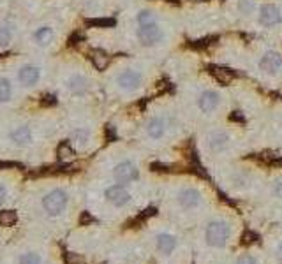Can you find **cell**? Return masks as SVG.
I'll return each mask as SVG.
<instances>
[{
	"instance_id": "6da1fadb",
	"label": "cell",
	"mask_w": 282,
	"mask_h": 264,
	"mask_svg": "<svg viewBox=\"0 0 282 264\" xmlns=\"http://www.w3.org/2000/svg\"><path fill=\"white\" fill-rule=\"evenodd\" d=\"M155 208L166 220L192 231L221 203L208 181L189 175H169L155 183Z\"/></svg>"
},
{
	"instance_id": "7a4b0ae2",
	"label": "cell",
	"mask_w": 282,
	"mask_h": 264,
	"mask_svg": "<svg viewBox=\"0 0 282 264\" xmlns=\"http://www.w3.org/2000/svg\"><path fill=\"white\" fill-rule=\"evenodd\" d=\"M247 222L243 213L226 203H219L190 231L194 264H222L242 247Z\"/></svg>"
},
{
	"instance_id": "3957f363",
	"label": "cell",
	"mask_w": 282,
	"mask_h": 264,
	"mask_svg": "<svg viewBox=\"0 0 282 264\" xmlns=\"http://www.w3.org/2000/svg\"><path fill=\"white\" fill-rule=\"evenodd\" d=\"M141 243L152 264H194L190 231L161 217H148L138 227Z\"/></svg>"
},
{
	"instance_id": "277c9868",
	"label": "cell",
	"mask_w": 282,
	"mask_h": 264,
	"mask_svg": "<svg viewBox=\"0 0 282 264\" xmlns=\"http://www.w3.org/2000/svg\"><path fill=\"white\" fill-rule=\"evenodd\" d=\"M215 183L230 199L250 203L261 194L268 171L250 160H231L210 169Z\"/></svg>"
},
{
	"instance_id": "5b68a950",
	"label": "cell",
	"mask_w": 282,
	"mask_h": 264,
	"mask_svg": "<svg viewBox=\"0 0 282 264\" xmlns=\"http://www.w3.org/2000/svg\"><path fill=\"white\" fill-rule=\"evenodd\" d=\"M247 225L256 232L282 225V168L268 171V178L261 194L242 208Z\"/></svg>"
},
{
	"instance_id": "8992f818",
	"label": "cell",
	"mask_w": 282,
	"mask_h": 264,
	"mask_svg": "<svg viewBox=\"0 0 282 264\" xmlns=\"http://www.w3.org/2000/svg\"><path fill=\"white\" fill-rule=\"evenodd\" d=\"M245 137L236 127L230 125H214L208 127L197 137L199 159L208 169L215 166L236 160L245 150Z\"/></svg>"
},
{
	"instance_id": "52a82bcc",
	"label": "cell",
	"mask_w": 282,
	"mask_h": 264,
	"mask_svg": "<svg viewBox=\"0 0 282 264\" xmlns=\"http://www.w3.org/2000/svg\"><path fill=\"white\" fill-rule=\"evenodd\" d=\"M109 175H111V181H115V183L140 185L141 178H143V169L134 159L125 157V159H120L113 164Z\"/></svg>"
},
{
	"instance_id": "ba28073f",
	"label": "cell",
	"mask_w": 282,
	"mask_h": 264,
	"mask_svg": "<svg viewBox=\"0 0 282 264\" xmlns=\"http://www.w3.org/2000/svg\"><path fill=\"white\" fill-rule=\"evenodd\" d=\"M261 236V247L265 250L266 263L268 264H282V225L266 229Z\"/></svg>"
},
{
	"instance_id": "9c48e42d",
	"label": "cell",
	"mask_w": 282,
	"mask_h": 264,
	"mask_svg": "<svg viewBox=\"0 0 282 264\" xmlns=\"http://www.w3.org/2000/svg\"><path fill=\"white\" fill-rule=\"evenodd\" d=\"M194 106H196V111L201 116L212 118V116L221 113L222 106H224V99H222L221 93L215 92L214 88H205L196 95Z\"/></svg>"
},
{
	"instance_id": "30bf717a",
	"label": "cell",
	"mask_w": 282,
	"mask_h": 264,
	"mask_svg": "<svg viewBox=\"0 0 282 264\" xmlns=\"http://www.w3.org/2000/svg\"><path fill=\"white\" fill-rule=\"evenodd\" d=\"M222 264H268L261 243L242 245L236 252L231 254Z\"/></svg>"
},
{
	"instance_id": "8fae6325",
	"label": "cell",
	"mask_w": 282,
	"mask_h": 264,
	"mask_svg": "<svg viewBox=\"0 0 282 264\" xmlns=\"http://www.w3.org/2000/svg\"><path fill=\"white\" fill-rule=\"evenodd\" d=\"M136 39L141 46L145 48H157L159 44L164 43L166 30L161 23H150V25H138L136 28Z\"/></svg>"
},
{
	"instance_id": "7c38bea8",
	"label": "cell",
	"mask_w": 282,
	"mask_h": 264,
	"mask_svg": "<svg viewBox=\"0 0 282 264\" xmlns=\"http://www.w3.org/2000/svg\"><path fill=\"white\" fill-rule=\"evenodd\" d=\"M256 21L263 28H279L282 27V5L275 2H266L258 7Z\"/></svg>"
},
{
	"instance_id": "4fadbf2b",
	"label": "cell",
	"mask_w": 282,
	"mask_h": 264,
	"mask_svg": "<svg viewBox=\"0 0 282 264\" xmlns=\"http://www.w3.org/2000/svg\"><path fill=\"white\" fill-rule=\"evenodd\" d=\"M258 69L268 78H279L282 74V51L266 49L259 55Z\"/></svg>"
},
{
	"instance_id": "5bb4252c",
	"label": "cell",
	"mask_w": 282,
	"mask_h": 264,
	"mask_svg": "<svg viewBox=\"0 0 282 264\" xmlns=\"http://www.w3.org/2000/svg\"><path fill=\"white\" fill-rule=\"evenodd\" d=\"M43 206H45L46 213L51 217H58L67 210L69 206V194L62 188H55L51 192H48L43 199Z\"/></svg>"
},
{
	"instance_id": "9a60e30c",
	"label": "cell",
	"mask_w": 282,
	"mask_h": 264,
	"mask_svg": "<svg viewBox=\"0 0 282 264\" xmlns=\"http://www.w3.org/2000/svg\"><path fill=\"white\" fill-rule=\"evenodd\" d=\"M145 83V78H143V72L138 71V69H124L117 76V85L120 90L127 93H134L138 90H141Z\"/></svg>"
},
{
	"instance_id": "2e32d148",
	"label": "cell",
	"mask_w": 282,
	"mask_h": 264,
	"mask_svg": "<svg viewBox=\"0 0 282 264\" xmlns=\"http://www.w3.org/2000/svg\"><path fill=\"white\" fill-rule=\"evenodd\" d=\"M18 78H20V81L25 87H32V85H36L39 81V69L34 67V65H25L20 71V74H18Z\"/></svg>"
},
{
	"instance_id": "e0dca14e",
	"label": "cell",
	"mask_w": 282,
	"mask_h": 264,
	"mask_svg": "<svg viewBox=\"0 0 282 264\" xmlns=\"http://www.w3.org/2000/svg\"><path fill=\"white\" fill-rule=\"evenodd\" d=\"M235 9H236V12L240 16L250 18L258 12V4H256V0H236Z\"/></svg>"
},
{
	"instance_id": "ac0fdd59",
	"label": "cell",
	"mask_w": 282,
	"mask_h": 264,
	"mask_svg": "<svg viewBox=\"0 0 282 264\" xmlns=\"http://www.w3.org/2000/svg\"><path fill=\"white\" fill-rule=\"evenodd\" d=\"M67 87L73 93L81 95V93H85L87 90H89V81H87V78L78 76L76 74V76H71V80L67 81Z\"/></svg>"
},
{
	"instance_id": "d6986e66",
	"label": "cell",
	"mask_w": 282,
	"mask_h": 264,
	"mask_svg": "<svg viewBox=\"0 0 282 264\" xmlns=\"http://www.w3.org/2000/svg\"><path fill=\"white\" fill-rule=\"evenodd\" d=\"M11 139L16 144H27L32 139V132H30V129L27 125H23V127H18L11 132Z\"/></svg>"
},
{
	"instance_id": "ffe728a7",
	"label": "cell",
	"mask_w": 282,
	"mask_h": 264,
	"mask_svg": "<svg viewBox=\"0 0 282 264\" xmlns=\"http://www.w3.org/2000/svg\"><path fill=\"white\" fill-rule=\"evenodd\" d=\"M90 60H92L94 67L99 69V71H102V69L108 67L109 56L106 55L102 49H94V51H90Z\"/></svg>"
},
{
	"instance_id": "44dd1931",
	"label": "cell",
	"mask_w": 282,
	"mask_h": 264,
	"mask_svg": "<svg viewBox=\"0 0 282 264\" xmlns=\"http://www.w3.org/2000/svg\"><path fill=\"white\" fill-rule=\"evenodd\" d=\"M136 23L138 25H150V23H159V14L153 9H143L136 14Z\"/></svg>"
},
{
	"instance_id": "7402d4cb",
	"label": "cell",
	"mask_w": 282,
	"mask_h": 264,
	"mask_svg": "<svg viewBox=\"0 0 282 264\" xmlns=\"http://www.w3.org/2000/svg\"><path fill=\"white\" fill-rule=\"evenodd\" d=\"M16 220H18L16 212H12V210H4V212H0V225L11 227V225L16 224Z\"/></svg>"
},
{
	"instance_id": "603a6c76",
	"label": "cell",
	"mask_w": 282,
	"mask_h": 264,
	"mask_svg": "<svg viewBox=\"0 0 282 264\" xmlns=\"http://www.w3.org/2000/svg\"><path fill=\"white\" fill-rule=\"evenodd\" d=\"M51 39H53V30H51V28L43 27L36 32V41L39 44H43V46H46V44L51 43Z\"/></svg>"
},
{
	"instance_id": "cb8c5ba5",
	"label": "cell",
	"mask_w": 282,
	"mask_h": 264,
	"mask_svg": "<svg viewBox=\"0 0 282 264\" xmlns=\"http://www.w3.org/2000/svg\"><path fill=\"white\" fill-rule=\"evenodd\" d=\"M71 139H73L78 146H85V144L89 143V132L85 131V129H76V131L71 132Z\"/></svg>"
},
{
	"instance_id": "d4e9b609",
	"label": "cell",
	"mask_w": 282,
	"mask_h": 264,
	"mask_svg": "<svg viewBox=\"0 0 282 264\" xmlns=\"http://www.w3.org/2000/svg\"><path fill=\"white\" fill-rule=\"evenodd\" d=\"M56 155L60 157L62 160H67V159H71V157L74 155V148L67 143V141H64V143L58 144V148H56Z\"/></svg>"
},
{
	"instance_id": "484cf974",
	"label": "cell",
	"mask_w": 282,
	"mask_h": 264,
	"mask_svg": "<svg viewBox=\"0 0 282 264\" xmlns=\"http://www.w3.org/2000/svg\"><path fill=\"white\" fill-rule=\"evenodd\" d=\"M9 97H11V85L5 78H0V102H5Z\"/></svg>"
},
{
	"instance_id": "4316f807",
	"label": "cell",
	"mask_w": 282,
	"mask_h": 264,
	"mask_svg": "<svg viewBox=\"0 0 282 264\" xmlns=\"http://www.w3.org/2000/svg\"><path fill=\"white\" fill-rule=\"evenodd\" d=\"M20 264H43V259L37 254H25L20 257Z\"/></svg>"
},
{
	"instance_id": "83f0119b",
	"label": "cell",
	"mask_w": 282,
	"mask_h": 264,
	"mask_svg": "<svg viewBox=\"0 0 282 264\" xmlns=\"http://www.w3.org/2000/svg\"><path fill=\"white\" fill-rule=\"evenodd\" d=\"M11 37H12V28L11 27L0 28V46H5V44L11 43Z\"/></svg>"
},
{
	"instance_id": "f1b7e54d",
	"label": "cell",
	"mask_w": 282,
	"mask_h": 264,
	"mask_svg": "<svg viewBox=\"0 0 282 264\" xmlns=\"http://www.w3.org/2000/svg\"><path fill=\"white\" fill-rule=\"evenodd\" d=\"M214 76L217 78L219 81H224V83H230L233 74L230 71H224V69H214Z\"/></svg>"
},
{
	"instance_id": "f546056e",
	"label": "cell",
	"mask_w": 282,
	"mask_h": 264,
	"mask_svg": "<svg viewBox=\"0 0 282 264\" xmlns=\"http://www.w3.org/2000/svg\"><path fill=\"white\" fill-rule=\"evenodd\" d=\"M53 104H56V99L53 95L41 97V106H53Z\"/></svg>"
},
{
	"instance_id": "4dcf8cb0",
	"label": "cell",
	"mask_w": 282,
	"mask_h": 264,
	"mask_svg": "<svg viewBox=\"0 0 282 264\" xmlns=\"http://www.w3.org/2000/svg\"><path fill=\"white\" fill-rule=\"evenodd\" d=\"M5 168H18V169H23V166L20 164V162H0V169H5Z\"/></svg>"
},
{
	"instance_id": "1f68e13d",
	"label": "cell",
	"mask_w": 282,
	"mask_h": 264,
	"mask_svg": "<svg viewBox=\"0 0 282 264\" xmlns=\"http://www.w3.org/2000/svg\"><path fill=\"white\" fill-rule=\"evenodd\" d=\"M90 25H97V27H111V20H99V21H89Z\"/></svg>"
},
{
	"instance_id": "d6a6232c",
	"label": "cell",
	"mask_w": 282,
	"mask_h": 264,
	"mask_svg": "<svg viewBox=\"0 0 282 264\" xmlns=\"http://www.w3.org/2000/svg\"><path fill=\"white\" fill-rule=\"evenodd\" d=\"M5 196H7V190H5L4 185H0V204L5 201Z\"/></svg>"
},
{
	"instance_id": "836d02e7",
	"label": "cell",
	"mask_w": 282,
	"mask_h": 264,
	"mask_svg": "<svg viewBox=\"0 0 282 264\" xmlns=\"http://www.w3.org/2000/svg\"><path fill=\"white\" fill-rule=\"evenodd\" d=\"M2 56H5V55H0V58H2Z\"/></svg>"
}]
</instances>
